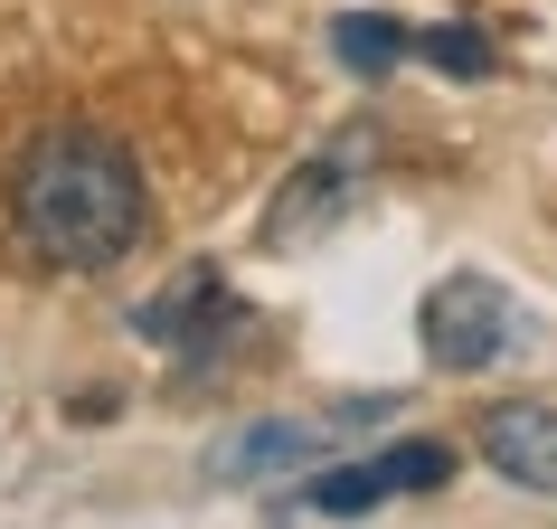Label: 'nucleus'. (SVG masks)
Segmentation results:
<instances>
[{
  "mask_svg": "<svg viewBox=\"0 0 557 529\" xmlns=\"http://www.w3.org/2000/svg\"><path fill=\"white\" fill-rule=\"evenodd\" d=\"M10 227H20V246L38 264H58V274H104L151 227L143 161L104 123H48L10 161Z\"/></svg>",
  "mask_w": 557,
  "mask_h": 529,
  "instance_id": "nucleus-1",
  "label": "nucleus"
},
{
  "mask_svg": "<svg viewBox=\"0 0 557 529\" xmlns=\"http://www.w3.org/2000/svg\"><path fill=\"white\" fill-rule=\"evenodd\" d=\"M369 171H379V123H341L312 161L284 171L274 208H264V246H312V236H331L369 199Z\"/></svg>",
  "mask_w": 557,
  "mask_h": 529,
  "instance_id": "nucleus-2",
  "label": "nucleus"
},
{
  "mask_svg": "<svg viewBox=\"0 0 557 529\" xmlns=\"http://www.w3.org/2000/svg\"><path fill=\"white\" fill-rule=\"evenodd\" d=\"M520 350V303L492 274H444L425 294V359L435 369H492Z\"/></svg>",
  "mask_w": 557,
  "mask_h": 529,
  "instance_id": "nucleus-3",
  "label": "nucleus"
},
{
  "mask_svg": "<svg viewBox=\"0 0 557 529\" xmlns=\"http://www.w3.org/2000/svg\"><path fill=\"white\" fill-rule=\"evenodd\" d=\"M482 464H492L500 482H520V492L557 501V407H539V397L492 407L482 416Z\"/></svg>",
  "mask_w": 557,
  "mask_h": 529,
  "instance_id": "nucleus-4",
  "label": "nucleus"
},
{
  "mask_svg": "<svg viewBox=\"0 0 557 529\" xmlns=\"http://www.w3.org/2000/svg\"><path fill=\"white\" fill-rule=\"evenodd\" d=\"M322 454V426H294V416H264V426H236V435L208 444V482H264V472H294Z\"/></svg>",
  "mask_w": 557,
  "mask_h": 529,
  "instance_id": "nucleus-5",
  "label": "nucleus"
},
{
  "mask_svg": "<svg viewBox=\"0 0 557 529\" xmlns=\"http://www.w3.org/2000/svg\"><path fill=\"white\" fill-rule=\"evenodd\" d=\"M133 322H143V341H189V350H208L218 322H227V284H218V264H180V284H171V294H151Z\"/></svg>",
  "mask_w": 557,
  "mask_h": 529,
  "instance_id": "nucleus-6",
  "label": "nucleus"
},
{
  "mask_svg": "<svg viewBox=\"0 0 557 529\" xmlns=\"http://www.w3.org/2000/svg\"><path fill=\"white\" fill-rule=\"evenodd\" d=\"M331 48H341L350 76H387V66L416 48V29H407V20H387V10H341V20H331Z\"/></svg>",
  "mask_w": 557,
  "mask_h": 529,
  "instance_id": "nucleus-7",
  "label": "nucleus"
},
{
  "mask_svg": "<svg viewBox=\"0 0 557 529\" xmlns=\"http://www.w3.org/2000/svg\"><path fill=\"white\" fill-rule=\"evenodd\" d=\"M379 501H387L379 464H350V472H322V482H312V510H331V520H359V510H379Z\"/></svg>",
  "mask_w": 557,
  "mask_h": 529,
  "instance_id": "nucleus-8",
  "label": "nucleus"
},
{
  "mask_svg": "<svg viewBox=\"0 0 557 529\" xmlns=\"http://www.w3.org/2000/svg\"><path fill=\"white\" fill-rule=\"evenodd\" d=\"M416 48H425V66H444V76H492V38L482 29H463V20H454V29H416Z\"/></svg>",
  "mask_w": 557,
  "mask_h": 529,
  "instance_id": "nucleus-9",
  "label": "nucleus"
},
{
  "mask_svg": "<svg viewBox=\"0 0 557 529\" xmlns=\"http://www.w3.org/2000/svg\"><path fill=\"white\" fill-rule=\"evenodd\" d=\"M379 472H387V492H444L454 482V454L444 444H387Z\"/></svg>",
  "mask_w": 557,
  "mask_h": 529,
  "instance_id": "nucleus-10",
  "label": "nucleus"
}]
</instances>
